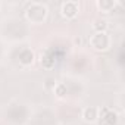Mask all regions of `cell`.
Instances as JSON below:
<instances>
[{
  "instance_id": "9",
  "label": "cell",
  "mask_w": 125,
  "mask_h": 125,
  "mask_svg": "<svg viewBox=\"0 0 125 125\" xmlns=\"http://www.w3.org/2000/svg\"><path fill=\"white\" fill-rule=\"evenodd\" d=\"M91 28L94 32H106L109 28V22L103 18H97L91 22Z\"/></svg>"
},
{
  "instance_id": "3",
  "label": "cell",
  "mask_w": 125,
  "mask_h": 125,
  "mask_svg": "<svg viewBox=\"0 0 125 125\" xmlns=\"http://www.w3.org/2000/svg\"><path fill=\"white\" fill-rule=\"evenodd\" d=\"M60 13L62 16H65L66 19H74L80 13V3L69 0V2H63L60 5Z\"/></svg>"
},
{
  "instance_id": "1",
  "label": "cell",
  "mask_w": 125,
  "mask_h": 125,
  "mask_svg": "<svg viewBox=\"0 0 125 125\" xmlns=\"http://www.w3.org/2000/svg\"><path fill=\"white\" fill-rule=\"evenodd\" d=\"M49 16V9L44 3L40 2H31L28 5V8L25 9V18L28 22L34 24V25H40L44 24L46 19Z\"/></svg>"
},
{
  "instance_id": "7",
  "label": "cell",
  "mask_w": 125,
  "mask_h": 125,
  "mask_svg": "<svg viewBox=\"0 0 125 125\" xmlns=\"http://www.w3.org/2000/svg\"><path fill=\"white\" fill-rule=\"evenodd\" d=\"M18 59H19V63H21L22 66H30V65H32V63H34V60H35V54H34V52H32L31 49L25 47V49H22V50L19 52Z\"/></svg>"
},
{
  "instance_id": "2",
  "label": "cell",
  "mask_w": 125,
  "mask_h": 125,
  "mask_svg": "<svg viewBox=\"0 0 125 125\" xmlns=\"http://www.w3.org/2000/svg\"><path fill=\"white\" fill-rule=\"evenodd\" d=\"M90 46L97 52H104L112 46V38L107 32H94L90 37Z\"/></svg>"
},
{
  "instance_id": "10",
  "label": "cell",
  "mask_w": 125,
  "mask_h": 125,
  "mask_svg": "<svg viewBox=\"0 0 125 125\" xmlns=\"http://www.w3.org/2000/svg\"><path fill=\"white\" fill-rule=\"evenodd\" d=\"M66 91H68V88H66V84H63V83H56L54 87H53V93L59 99L65 97L66 96Z\"/></svg>"
},
{
  "instance_id": "4",
  "label": "cell",
  "mask_w": 125,
  "mask_h": 125,
  "mask_svg": "<svg viewBox=\"0 0 125 125\" xmlns=\"http://www.w3.org/2000/svg\"><path fill=\"white\" fill-rule=\"evenodd\" d=\"M99 119H102L104 125H115L118 122V113L109 107H103L99 109Z\"/></svg>"
},
{
  "instance_id": "8",
  "label": "cell",
  "mask_w": 125,
  "mask_h": 125,
  "mask_svg": "<svg viewBox=\"0 0 125 125\" xmlns=\"http://www.w3.org/2000/svg\"><path fill=\"white\" fill-rule=\"evenodd\" d=\"M96 6H97V9L100 12L109 13V12H112L118 6V2H116V0H99V2L96 3Z\"/></svg>"
},
{
  "instance_id": "6",
  "label": "cell",
  "mask_w": 125,
  "mask_h": 125,
  "mask_svg": "<svg viewBox=\"0 0 125 125\" xmlns=\"http://www.w3.org/2000/svg\"><path fill=\"white\" fill-rule=\"evenodd\" d=\"M81 118L84 122H88V124H94L96 121H99V109L94 107V106H87L83 109L81 112Z\"/></svg>"
},
{
  "instance_id": "5",
  "label": "cell",
  "mask_w": 125,
  "mask_h": 125,
  "mask_svg": "<svg viewBox=\"0 0 125 125\" xmlns=\"http://www.w3.org/2000/svg\"><path fill=\"white\" fill-rule=\"evenodd\" d=\"M40 65L44 69H53L56 65V56L52 50H46L44 53H41L40 56Z\"/></svg>"
}]
</instances>
